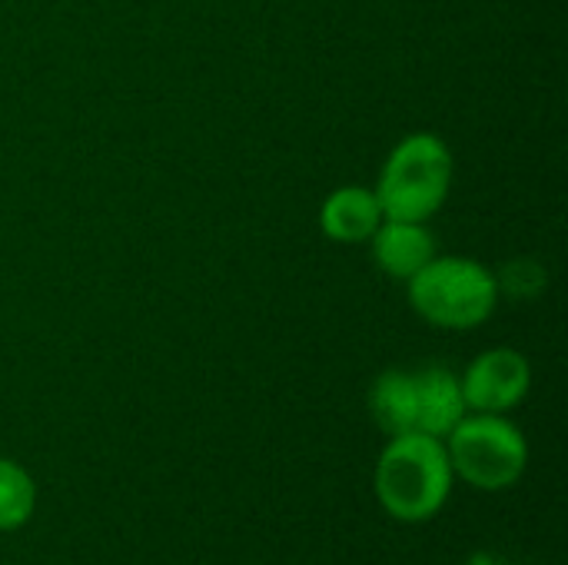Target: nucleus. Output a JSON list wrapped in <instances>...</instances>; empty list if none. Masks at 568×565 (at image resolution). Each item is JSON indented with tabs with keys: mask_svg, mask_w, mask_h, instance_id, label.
Segmentation results:
<instances>
[{
	"mask_svg": "<svg viewBox=\"0 0 568 565\" xmlns=\"http://www.w3.org/2000/svg\"><path fill=\"white\" fill-rule=\"evenodd\" d=\"M453 483L446 443L419 430L389 436L373 473V493L396 523L433 519L449 503Z\"/></svg>",
	"mask_w": 568,
	"mask_h": 565,
	"instance_id": "obj_1",
	"label": "nucleus"
},
{
	"mask_svg": "<svg viewBox=\"0 0 568 565\" xmlns=\"http://www.w3.org/2000/svg\"><path fill=\"white\" fill-rule=\"evenodd\" d=\"M453 170H456L453 150L439 133L419 130L403 137L389 150L379 170V183L373 190L383 216L426 223L446 203L453 186Z\"/></svg>",
	"mask_w": 568,
	"mask_h": 565,
	"instance_id": "obj_2",
	"label": "nucleus"
},
{
	"mask_svg": "<svg viewBox=\"0 0 568 565\" xmlns=\"http://www.w3.org/2000/svg\"><path fill=\"white\" fill-rule=\"evenodd\" d=\"M406 286L413 310L439 330H476L499 303V276L473 256H433Z\"/></svg>",
	"mask_w": 568,
	"mask_h": 565,
	"instance_id": "obj_3",
	"label": "nucleus"
},
{
	"mask_svg": "<svg viewBox=\"0 0 568 565\" xmlns=\"http://www.w3.org/2000/svg\"><path fill=\"white\" fill-rule=\"evenodd\" d=\"M443 443L453 473L486 493L516 486L529 466V443L503 413H466Z\"/></svg>",
	"mask_w": 568,
	"mask_h": 565,
	"instance_id": "obj_4",
	"label": "nucleus"
},
{
	"mask_svg": "<svg viewBox=\"0 0 568 565\" xmlns=\"http://www.w3.org/2000/svg\"><path fill=\"white\" fill-rule=\"evenodd\" d=\"M463 400L469 413H509L516 410L532 386L529 360L513 346H496L479 353L459 376Z\"/></svg>",
	"mask_w": 568,
	"mask_h": 565,
	"instance_id": "obj_5",
	"label": "nucleus"
},
{
	"mask_svg": "<svg viewBox=\"0 0 568 565\" xmlns=\"http://www.w3.org/2000/svg\"><path fill=\"white\" fill-rule=\"evenodd\" d=\"M376 266L393 280H413L436 256V233L419 220H386L369 236Z\"/></svg>",
	"mask_w": 568,
	"mask_h": 565,
	"instance_id": "obj_6",
	"label": "nucleus"
},
{
	"mask_svg": "<svg viewBox=\"0 0 568 565\" xmlns=\"http://www.w3.org/2000/svg\"><path fill=\"white\" fill-rule=\"evenodd\" d=\"M416 376V430L446 440L453 426L469 413L459 376L446 366H426Z\"/></svg>",
	"mask_w": 568,
	"mask_h": 565,
	"instance_id": "obj_7",
	"label": "nucleus"
},
{
	"mask_svg": "<svg viewBox=\"0 0 568 565\" xmlns=\"http://www.w3.org/2000/svg\"><path fill=\"white\" fill-rule=\"evenodd\" d=\"M379 223L383 210L369 186H339L320 206V230L336 243H363Z\"/></svg>",
	"mask_w": 568,
	"mask_h": 565,
	"instance_id": "obj_8",
	"label": "nucleus"
},
{
	"mask_svg": "<svg viewBox=\"0 0 568 565\" xmlns=\"http://www.w3.org/2000/svg\"><path fill=\"white\" fill-rule=\"evenodd\" d=\"M369 416L386 436L416 430V376L406 370H386L369 386Z\"/></svg>",
	"mask_w": 568,
	"mask_h": 565,
	"instance_id": "obj_9",
	"label": "nucleus"
},
{
	"mask_svg": "<svg viewBox=\"0 0 568 565\" xmlns=\"http://www.w3.org/2000/svg\"><path fill=\"white\" fill-rule=\"evenodd\" d=\"M37 513V483L33 476L0 456V533H17L23 529Z\"/></svg>",
	"mask_w": 568,
	"mask_h": 565,
	"instance_id": "obj_10",
	"label": "nucleus"
}]
</instances>
